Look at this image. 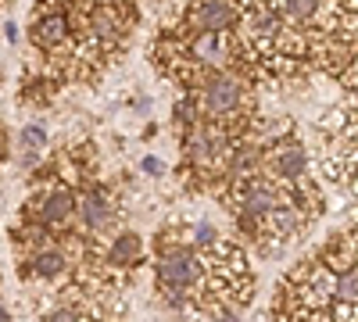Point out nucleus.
Returning a JSON list of instances; mask_svg holds the SVG:
<instances>
[{
    "mask_svg": "<svg viewBox=\"0 0 358 322\" xmlns=\"http://www.w3.org/2000/svg\"><path fill=\"white\" fill-rule=\"evenodd\" d=\"M155 276H158L162 286L172 290V294H183L187 286H194V283L204 276V265H201V258H197L190 247H169V251L158 258Z\"/></svg>",
    "mask_w": 358,
    "mask_h": 322,
    "instance_id": "nucleus-1",
    "label": "nucleus"
},
{
    "mask_svg": "<svg viewBox=\"0 0 358 322\" xmlns=\"http://www.w3.org/2000/svg\"><path fill=\"white\" fill-rule=\"evenodd\" d=\"M201 104L208 115L215 119H226V115H236L244 108V82L229 75V72H212L204 79V90H201Z\"/></svg>",
    "mask_w": 358,
    "mask_h": 322,
    "instance_id": "nucleus-2",
    "label": "nucleus"
},
{
    "mask_svg": "<svg viewBox=\"0 0 358 322\" xmlns=\"http://www.w3.org/2000/svg\"><path fill=\"white\" fill-rule=\"evenodd\" d=\"M280 204V186L258 180V175H248L244 183H236V215L244 219H265Z\"/></svg>",
    "mask_w": 358,
    "mask_h": 322,
    "instance_id": "nucleus-3",
    "label": "nucleus"
},
{
    "mask_svg": "<svg viewBox=\"0 0 358 322\" xmlns=\"http://www.w3.org/2000/svg\"><path fill=\"white\" fill-rule=\"evenodd\" d=\"M229 154V140L219 126H197L194 122V133L187 136V158L197 165V168H215L222 158Z\"/></svg>",
    "mask_w": 358,
    "mask_h": 322,
    "instance_id": "nucleus-4",
    "label": "nucleus"
},
{
    "mask_svg": "<svg viewBox=\"0 0 358 322\" xmlns=\"http://www.w3.org/2000/svg\"><path fill=\"white\" fill-rule=\"evenodd\" d=\"M248 29H251V40L262 43V47H280L283 43V33H287V25H283V15L276 11L273 0H258V4L248 11Z\"/></svg>",
    "mask_w": 358,
    "mask_h": 322,
    "instance_id": "nucleus-5",
    "label": "nucleus"
},
{
    "mask_svg": "<svg viewBox=\"0 0 358 322\" xmlns=\"http://www.w3.org/2000/svg\"><path fill=\"white\" fill-rule=\"evenodd\" d=\"M236 4L233 0H197L190 8V22L201 29V33H226V29L236 22Z\"/></svg>",
    "mask_w": 358,
    "mask_h": 322,
    "instance_id": "nucleus-6",
    "label": "nucleus"
},
{
    "mask_svg": "<svg viewBox=\"0 0 358 322\" xmlns=\"http://www.w3.org/2000/svg\"><path fill=\"white\" fill-rule=\"evenodd\" d=\"M268 168H273V175H280V180H301L308 172V154H305L301 143L280 140V143H273V151H268Z\"/></svg>",
    "mask_w": 358,
    "mask_h": 322,
    "instance_id": "nucleus-7",
    "label": "nucleus"
},
{
    "mask_svg": "<svg viewBox=\"0 0 358 322\" xmlns=\"http://www.w3.org/2000/svg\"><path fill=\"white\" fill-rule=\"evenodd\" d=\"M190 57L204 68H222L233 57V43H229L226 33H201V36L190 40Z\"/></svg>",
    "mask_w": 358,
    "mask_h": 322,
    "instance_id": "nucleus-8",
    "label": "nucleus"
},
{
    "mask_svg": "<svg viewBox=\"0 0 358 322\" xmlns=\"http://www.w3.org/2000/svg\"><path fill=\"white\" fill-rule=\"evenodd\" d=\"M72 212H76V197L69 190H50L36 204H29V215L43 226H62V222L72 219Z\"/></svg>",
    "mask_w": 358,
    "mask_h": 322,
    "instance_id": "nucleus-9",
    "label": "nucleus"
},
{
    "mask_svg": "<svg viewBox=\"0 0 358 322\" xmlns=\"http://www.w3.org/2000/svg\"><path fill=\"white\" fill-rule=\"evenodd\" d=\"M33 40L36 47L43 50H57V47H65L72 40V22L65 11H54V15H36L33 22Z\"/></svg>",
    "mask_w": 358,
    "mask_h": 322,
    "instance_id": "nucleus-10",
    "label": "nucleus"
},
{
    "mask_svg": "<svg viewBox=\"0 0 358 322\" xmlns=\"http://www.w3.org/2000/svg\"><path fill=\"white\" fill-rule=\"evenodd\" d=\"M65 269H69L65 251H57V247H36L33 261L25 265V276H36V279H57Z\"/></svg>",
    "mask_w": 358,
    "mask_h": 322,
    "instance_id": "nucleus-11",
    "label": "nucleus"
},
{
    "mask_svg": "<svg viewBox=\"0 0 358 322\" xmlns=\"http://www.w3.org/2000/svg\"><path fill=\"white\" fill-rule=\"evenodd\" d=\"M140 258H143V240L136 233H118L108 247V265H115V269H129Z\"/></svg>",
    "mask_w": 358,
    "mask_h": 322,
    "instance_id": "nucleus-12",
    "label": "nucleus"
},
{
    "mask_svg": "<svg viewBox=\"0 0 358 322\" xmlns=\"http://www.w3.org/2000/svg\"><path fill=\"white\" fill-rule=\"evenodd\" d=\"M76 208H79V219H83L86 229H101V226L111 222V204L101 190H90L83 197V204H76Z\"/></svg>",
    "mask_w": 358,
    "mask_h": 322,
    "instance_id": "nucleus-13",
    "label": "nucleus"
},
{
    "mask_svg": "<svg viewBox=\"0 0 358 322\" xmlns=\"http://www.w3.org/2000/svg\"><path fill=\"white\" fill-rule=\"evenodd\" d=\"M118 36H122V29H118L115 15L108 8H97L94 18H90V40L97 47H111V43H118Z\"/></svg>",
    "mask_w": 358,
    "mask_h": 322,
    "instance_id": "nucleus-14",
    "label": "nucleus"
},
{
    "mask_svg": "<svg viewBox=\"0 0 358 322\" xmlns=\"http://www.w3.org/2000/svg\"><path fill=\"white\" fill-rule=\"evenodd\" d=\"M265 222L273 229V237H294V233L301 229V212H297L294 204H276V208L265 215Z\"/></svg>",
    "mask_w": 358,
    "mask_h": 322,
    "instance_id": "nucleus-15",
    "label": "nucleus"
},
{
    "mask_svg": "<svg viewBox=\"0 0 358 322\" xmlns=\"http://www.w3.org/2000/svg\"><path fill=\"white\" fill-rule=\"evenodd\" d=\"M273 4L290 25H308L319 18V0H273Z\"/></svg>",
    "mask_w": 358,
    "mask_h": 322,
    "instance_id": "nucleus-16",
    "label": "nucleus"
},
{
    "mask_svg": "<svg viewBox=\"0 0 358 322\" xmlns=\"http://www.w3.org/2000/svg\"><path fill=\"white\" fill-rule=\"evenodd\" d=\"M18 143H22V151H25V165H33L40 154H43V147H47V129L43 126H22V133H18Z\"/></svg>",
    "mask_w": 358,
    "mask_h": 322,
    "instance_id": "nucleus-17",
    "label": "nucleus"
},
{
    "mask_svg": "<svg viewBox=\"0 0 358 322\" xmlns=\"http://www.w3.org/2000/svg\"><path fill=\"white\" fill-rule=\"evenodd\" d=\"M334 301L341 305H358V272L355 269H344L334 283Z\"/></svg>",
    "mask_w": 358,
    "mask_h": 322,
    "instance_id": "nucleus-18",
    "label": "nucleus"
},
{
    "mask_svg": "<svg viewBox=\"0 0 358 322\" xmlns=\"http://www.w3.org/2000/svg\"><path fill=\"white\" fill-rule=\"evenodd\" d=\"M219 244V233L208 226V222H201V226H194V247H215Z\"/></svg>",
    "mask_w": 358,
    "mask_h": 322,
    "instance_id": "nucleus-19",
    "label": "nucleus"
},
{
    "mask_svg": "<svg viewBox=\"0 0 358 322\" xmlns=\"http://www.w3.org/2000/svg\"><path fill=\"white\" fill-rule=\"evenodd\" d=\"M43 322H86V319H83L76 308L65 305V308H50V312L43 315Z\"/></svg>",
    "mask_w": 358,
    "mask_h": 322,
    "instance_id": "nucleus-20",
    "label": "nucleus"
},
{
    "mask_svg": "<svg viewBox=\"0 0 358 322\" xmlns=\"http://www.w3.org/2000/svg\"><path fill=\"white\" fill-rule=\"evenodd\" d=\"M337 308H334V322H358V305H341V301H334Z\"/></svg>",
    "mask_w": 358,
    "mask_h": 322,
    "instance_id": "nucleus-21",
    "label": "nucleus"
},
{
    "mask_svg": "<svg viewBox=\"0 0 358 322\" xmlns=\"http://www.w3.org/2000/svg\"><path fill=\"white\" fill-rule=\"evenodd\" d=\"M143 172H151V175H162V172H165V165H162L158 158H143Z\"/></svg>",
    "mask_w": 358,
    "mask_h": 322,
    "instance_id": "nucleus-22",
    "label": "nucleus"
},
{
    "mask_svg": "<svg viewBox=\"0 0 358 322\" xmlns=\"http://www.w3.org/2000/svg\"><path fill=\"white\" fill-rule=\"evenodd\" d=\"M215 322H241V319H236V312H229V308H222V312L215 315Z\"/></svg>",
    "mask_w": 358,
    "mask_h": 322,
    "instance_id": "nucleus-23",
    "label": "nucleus"
},
{
    "mask_svg": "<svg viewBox=\"0 0 358 322\" xmlns=\"http://www.w3.org/2000/svg\"><path fill=\"white\" fill-rule=\"evenodd\" d=\"M4 36H8V40H11V43H15V40H18V29H15V25H11V22H8V25H4Z\"/></svg>",
    "mask_w": 358,
    "mask_h": 322,
    "instance_id": "nucleus-24",
    "label": "nucleus"
},
{
    "mask_svg": "<svg viewBox=\"0 0 358 322\" xmlns=\"http://www.w3.org/2000/svg\"><path fill=\"white\" fill-rule=\"evenodd\" d=\"M0 322H11V312H8L4 305H0Z\"/></svg>",
    "mask_w": 358,
    "mask_h": 322,
    "instance_id": "nucleus-25",
    "label": "nucleus"
},
{
    "mask_svg": "<svg viewBox=\"0 0 358 322\" xmlns=\"http://www.w3.org/2000/svg\"><path fill=\"white\" fill-rule=\"evenodd\" d=\"M351 247H355V261H358V240H351Z\"/></svg>",
    "mask_w": 358,
    "mask_h": 322,
    "instance_id": "nucleus-26",
    "label": "nucleus"
},
{
    "mask_svg": "<svg viewBox=\"0 0 358 322\" xmlns=\"http://www.w3.org/2000/svg\"><path fill=\"white\" fill-rule=\"evenodd\" d=\"M0 158H4V140H0Z\"/></svg>",
    "mask_w": 358,
    "mask_h": 322,
    "instance_id": "nucleus-27",
    "label": "nucleus"
}]
</instances>
